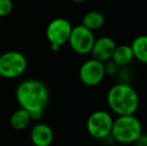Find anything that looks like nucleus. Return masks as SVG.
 <instances>
[{
    "label": "nucleus",
    "instance_id": "1",
    "mask_svg": "<svg viewBox=\"0 0 147 146\" xmlns=\"http://www.w3.org/2000/svg\"><path fill=\"white\" fill-rule=\"evenodd\" d=\"M16 100L30 114L32 120H38L49 102V90L42 81L27 79L16 88Z\"/></svg>",
    "mask_w": 147,
    "mask_h": 146
},
{
    "label": "nucleus",
    "instance_id": "2",
    "mask_svg": "<svg viewBox=\"0 0 147 146\" xmlns=\"http://www.w3.org/2000/svg\"><path fill=\"white\" fill-rule=\"evenodd\" d=\"M107 103L117 116L134 115L139 107V96L131 85L120 82L108 90Z\"/></svg>",
    "mask_w": 147,
    "mask_h": 146
},
{
    "label": "nucleus",
    "instance_id": "3",
    "mask_svg": "<svg viewBox=\"0 0 147 146\" xmlns=\"http://www.w3.org/2000/svg\"><path fill=\"white\" fill-rule=\"evenodd\" d=\"M142 133V124L135 115H122L113 120L110 135L121 144H132Z\"/></svg>",
    "mask_w": 147,
    "mask_h": 146
},
{
    "label": "nucleus",
    "instance_id": "4",
    "mask_svg": "<svg viewBox=\"0 0 147 146\" xmlns=\"http://www.w3.org/2000/svg\"><path fill=\"white\" fill-rule=\"evenodd\" d=\"M72 28L73 26L71 23L62 17H57L49 22L45 30V35L53 51H58L60 47L68 43Z\"/></svg>",
    "mask_w": 147,
    "mask_h": 146
},
{
    "label": "nucleus",
    "instance_id": "5",
    "mask_svg": "<svg viewBox=\"0 0 147 146\" xmlns=\"http://www.w3.org/2000/svg\"><path fill=\"white\" fill-rule=\"evenodd\" d=\"M27 68L26 57L21 52L10 50L0 55V76L14 79L25 72Z\"/></svg>",
    "mask_w": 147,
    "mask_h": 146
},
{
    "label": "nucleus",
    "instance_id": "6",
    "mask_svg": "<svg viewBox=\"0 0 147 146\" xmlns=\"http://www.w3.org/2000/svg\"><path fill=\"white\" fill-rule=\"evenodd\" d=\"M113 120L108 111L97 110L92 112L86 121V129L89 135L95 139H105L110 136Z\"/></svg>",
    "mask_w": 147,
    "mask_h": 146
},
{
    "label": "nucleus",
    "instance_id": "7",
    "mask_svg": "<svg viewBox=\"0 0 147 146\" xmlns=\"http://www.w3.org/2000/svg\"><path fill=\"white\" fill-rule=\"evenodd\" d=\"M94 41L95 36L93 31L79 24L72 28L68 43L74 52L80 55H86L91 52Z\"/></svg>",
    "mask_w": 147,
    "mask_h": 146
},
{
    "label": "nucleus",
    "instance_id": "8",
    "mask_svg": "<svg viewBox=\"0 0 147 146\" xmlns=\"http://www.w3.org/2000/svg\"><path fill=\"white\" fill-rule=\"evenodd\" d=\"M105 77L103 62L94 58L84 61L79 68V79L87 86H96L102 82Z\"/></svg>",
    "mask_w": 147,
    "mask_h": 146
},
{
    "label": "nucleus",
    "instance_id": "9",
    "mask_svg": "<svg viewBox=\"0 0 147 146\" xmlns=\"http://www.w3.org/2000/svg\"><path fill=\"white\" fill-rule=\"evenodd\" d=\"M116 46V43L111 37H100L95 39L90 54L92 55V58L104 63L111 59Z\"/></svg>",
    "mask_w": 147,
    "mask_h": 146
},
{
    "label": "nucleus",
    "instance_id": "10",
    "mask_svg": "<svg viewBox=\"0 0 147 146\" xmlns=\"http://www.w3.org/2000/svg\"><path fill=\"white\" fill-rule=\"evenodd\" d=\"M53 139L52 128L45 123H37L30 131V140L34 146H50Z\"/></svg>",
    "mask_w": 147,
    "mask_h": 146
},
{
    "label": "nucleus",
    "instance_id": "11",
    "mask_svg": "<svg viewBox=\"0 0 147 146\" xmlns=\"http://www.w3.org/2000/svg\"><path fill=\"white\" fill-rule=\"evenodd\" d=\"M134 59L133 52L130 45H117L110 60H112L118 67H125L129 65Z\"/></svg>",
    "mask_w": 147,
    "mask_h": 146
},
{
    "label": "nucleus",
    "instance_id": "12",
    "mask_svg": "<svg viewBox=\"0 0 147 146\" xmlns=\"http://www.w3.org/2000/svg\"><path fill=\"white\" fill-rule=\"evenodd\" d=\"M130 46L134 59L143 64H147V35L143 34L134 38Z\"/></svg>",
    "mask_w": 147,
    "mask_h": 146
},
{
    "label": "nucleus",
    "instance_id": "13",
    "mask_svg": "<svg viewBox=\"0 0 147 146\" xmlns=\"http://www.w3.org/2000/svg\"><path fill=\"white\" fill-rule=\"evenodd\" d=\"M31 120H32V118H31L29 113L23 108H19L12 113V115L10 116L9 122L14 130L21 131L27 128Z\"/></svg>",
    "mask_w": 147,
    "mask_h": 146
},
{
    "label": "nucleus",
    "instance_id": "14",
    "mask_svg": "<svg viewBox=\"0 0 147 146\" xmlns=\"http://www.w3.org/2000/svg\"><path fill=\"white\" fill-rule=\"evenodd\" d=\"M105 23V17L98 10L88 11L82 18V25L90 29L91 31L100 29Z\"/></svg>",
    "mask_w": 147,
    "mask_h": 146
},
{
    "label": "nucleus",
    "instance_id": "15",
    "mask_svg": "<svg viewBox=\"0 0 147 146\" xmlns=\"http://www.w3.org/2000/svg\"><path fill=\"white\" fill-rule=\"evenodd\" d=\"M13 10V3L11 0H0V18L9 15Z\"/></svg>",
    "mask_w": 147,
    "mask_h": 146
},
{
    "label": "nucleus",
    "instance_id": "16",
    "mask_svg": "<svg viewBox=\"0 0 147 146\" xmlns=\"http://www.w3.org/2000/svg\"><path fill=\"white\" fill-rule=\"evenodd\" d=\"M104 64V71H105V75H114L117 73L119 67L113 62L112 60H108L106 62L103 63Z\"/></svg>",
    "mask_w": 147,
    "mask_h": 146
},
{
    "label": "nucleus",
    "instance_id": "17",
    "mask_svg": "<svg viewBox=\"0 0 147 146\" xmlns=\"http://www.w3.org/2000/svg\"><path fill=\"white\" fill-rule=\"evenodd\" d=\"M132 144H134V146H147V134L142 133Z\"/></svg>",
    "mask_w": 147,
    "mask_h": 146
},
{
    "label": "nucleus",
    "instance_id": "18",
    "mask_svg": "<svg viewBox=\"0 0 147 146\" xmlns=\"http://www.w3.org/2000/svg\"><path fill=\"white\" fill-rule=\"evenodd\" d=\"M71 2H73V3H83V2H85L86 0H70Z\"/></svg>",
    "mask_w": 147,
    "mask_h": 146
},
{
    "label": "nucleus",
    "instance_id": "19",
    "mask_svg": "<svg viewBox=\"0 0 147 146\" xmlns=\"http://www.w3.org/2000/svg\"><path fill=\"white\" fill-rule=\"evenodd\" d=\"M0 78H1V76H0Z\"/></svg>",
    "mask_w": 147,
    "mask_h": 146
}]
</instances>
